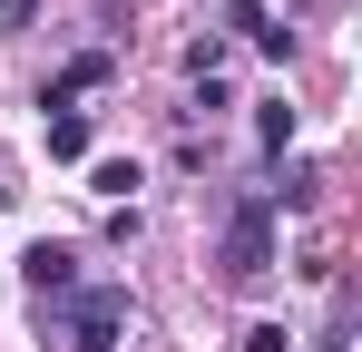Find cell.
Segmentation results:
<instances>
[{
    "label": "cell",
    "instance_id": "52a82bcc",
    "mask_svg": "<svg viewBox=\"0 0 362 352\" xmlns=\"http://www.w3.org/2000/svg\"><path fill=\"white\" fill-rule=\"evenodd\" d=\"M245 352H284V323H255V333H245Z\"/></svg>",
    "mask_w": 362,
    "mask_h": 352
},
{
    "label": "cell",
    "instance_id": "5b68a950",
    "mask_svg": "<svg viewBox=\"0 0 362 352\" xmlns=\"http://www.w3.org/2000/svg\"><path fill=\"white\" fill-rule=\"evenodd\" d=\"M78 88H108V49H88V59H69V78L49 88V108H69Z\"/></svg>",
    "mask_w": 362,
    "mask_h": 352
},
{
    "label": "cell",
    "instance_id": "7a4b0ae2",
    "mask_svg": "<svg viewBox=\"0 0 362 352\" xmlns=\"http://www.w3.org/2000/svg\"><path fill=\"white\" fill-rule=\"evenodd\" d=\"M127 333V284H78L69 293V343L78 352H108Z\"/></svg>",
    "mask_w": 362,
    "mask_h": 352
},
{
    "label": "cell",
    "instance_id": "277c9868",
    "mask_svg": "<svg viewBox=\"0 0 362 352\" xmlns=\"http://www.w3.org/2000/svg\"><path fill=\"white\" fill-rule=\"evenodd\" d=\"M255 147H264V157H284V147H294V108H284V98H264V108H255Z\"/></svg>",
    "mask_w": 362,
    "mask_h": 352
},
{
    "label": "cell",
    "instance_id": "3957f363",
    "mask_svg": "<svg viewBox=\"0 0 362 352\" xmlns=\"http://www.w3.org/2000/svg\"><path fill=\"white\" fill-rule=\"evenodd\" d=\"M20 284L40 293V303H49V293H78V254H69V245H30V254H20Z\"/></svg>",
    "mask_w": 362,
    "mask_h": 352
},
{
    "label": "cell",
    "instance_id": "6da1fadb",
    "mask_svg": "<svg viewBox=\"0 0 362 352\" xmlns=\"http://www.w3.org/2000/svg\"><path fill=\"white\" fill-rule=\"evenodd\" d=\"M226 274H235V284H264V274H274V206H264V196H245L235 225H226Z\"/></svg>",
    "mask_w": 362,
    "mask_h": 352
},
{
    "label": "cell",
    "instance_id": "8992f818",
    "mask_svg": "<svg viewBox=\"0 0 362 352\" xmlns=\"http://www.w3.org/2000/svg\"><path fill=\"white\" fill-rule=\"evenodd\" d=\"M49 157H88V117H78V108L49 117Z\"/></svg>",
    "mask_w": 362,
    "mask_h": 352
},
{
    "label": "cell",
    "instance_id": "ba28073f",
    "mask_svg": "<svg viewBox=\"0 0 362 352\" xmlns=\"http://www.w3.org/2000/svg\"><path fill=\"white\" fill-rule=\"evenodd\" d=\"M30 10H40V0H0V30H30Z\"/></svg>",
    "mask_w": 362,
    "mask_h": 352
}]
</instances>
